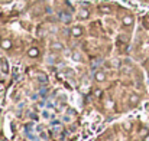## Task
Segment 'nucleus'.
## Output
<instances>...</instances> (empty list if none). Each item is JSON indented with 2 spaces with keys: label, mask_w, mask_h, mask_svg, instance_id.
Segmentation results:
<instances>
[{
  "label": "nucleus",
  "mask_w": 149,
  "mask_h": 141,
  "mask_svg": "<svg viewBox=\"0 0 149 141\" xmlns=\"http://www.w3.org/2000/svg\"><path fill=\"white\" fill-rule=\"evenodd\" d=\"M84 33H85V29H84L81 25H74V26L70 29V35H71L74 39H80V38H83Z\"/></svg>",
  "instance_id": "1"
},
{
  "label": "nucleus",
  "mask_w": 149,
  "mask_h": 141,
  "mask_svg": "<svg viewBox=\"0 0 149 141\" xmlns=\"http://www.w3.org/2000/svg\"><path fill=\"white\" fill-rule=\"evenodd\" d=\"M120 23H122L123 28H126V29H132L133 25H135V16L130 15V13H127V15H124V16L122 18Z\"/></svg>",
  "instance_id": "2"
},
{
  "label": "nucleus",
  "mask_w": 149,
  "mask_h": 141,
  "mask_svg": "<svg viewBox=\"0 0 149 141\" xmlns=\"http://www.w3.org/2000/svg\"><path fill=\"white\" fill-rule=\"evenodd\" d=\"M12 48H13L12 39H9V38H2V39H0V49H2V51L9 52V51H12Z\"/></svg>",
  "instance_id": "3"
},
{
  "label": "nucleus",
  "mask_w": 149,
  "mask_h": 141,
  "mask_svg": "<svg viewBox=\"0 0 149 141\" xmlns=\"http://www.w3.org/2000/svg\"><path fill=\"white\" fill-rule=\"evenodd\" d=\"M26 56L31 58V59H38L41 56V49L38 46H31L28 51H26Z\"/></svg>",
  "instance_id": "4"
},
{
  "label": "nucleus",
  "mask_w": 149,
  "mask_h": 141,
  "mask_svg": "<svg viewBox=\"0 0 149 141\" xmlns=\"http://www.w3.org/2000/svg\"><path fill=\"white\" fill-rule=\"evenodd\" d=\"M90 16H91V12L87 7H81L77 12V20H87V19H90Z\"/></svg>",
  "instance_id": "5"
},
{
  "label": "nucleus",
  "mask_w": 149,
  "mask_h": 141,
  "mask_svg": "<svg viewBox=\"0 0 149 141\" xmlns=\"http://www.w3.org/2000/svg\"><path fill=\"white\" fill-rule=\"evenodd\" d=\"M127 102H129V107H130V108H135V107L139 105V102H140V96H139L137 94H130Z\"/></svg>",
  "instance_id": "6"
},
{
  "label": "nucleus",
  "mask_w": 149,
  "mask_h": 141,
  "mask_svg": "<svg viewBox=\"0 0 149 141\" xmlns=\"http://www.w3.org/2000/svg\"><path fill=\"white\" fill-rule=\"evenodd\" d=\"M97 10L100 15H111L113 13V7L110 5H100Z\"/></svg>",
  "instance_id": "7"
},
{
  "label": "nucleus",
  "mask_w": 149,
  "mask_h": 141,
  "mask_svg": "<svg viewBox=\"0 0 149 141\" xmlns=\"http://www.w3.org/2000/svg\"><path fill=\"white\" fill-rule=\"evenodd\" d=\"M49 49H51L52 52H62V51H64V45H62L59 40H54V42H51Z\"/></svg>",
  "instance_id": "8"
},
{
  "label": "nucleus",
  "mask_w": 149,
  "mask_h": 141,
  "mask_svg": "<svg viewBox=\"0 0 149 141\" xmlns=\"http://www.w3.org/2000/svg\"><path fill=\"white\" fill-rule=\"evenodd\" d=\"M94 79H96V82L103 84V82L107 79V75H106V72H104V71H97V72L94 74Z\"/></svg>",
  "instance_id": "9"
},
{
  "label": "nucleus",
  "mask_w": 149,
  "mask_h": 141,
  "mask_svg": "<svg viewBox=\"0 0 149 141\" xmlns=\"http://www.w3.org/2000/svg\"><path fill=\"white\" fill-rule=\"evenodd\" d=\"M122 128H123L126 132H130V131H132V128H133V124H132V122H129V121H126V122H123V124H122Z\"/></svg>",
  "instance_id": "10"
},
{
  "label": "nucleus",
  "mask_w": 149,
  "mask_h": 141,
  "mask_svg": "<svg viewBox=\"0 0 149 141\" xmlns=\"http://www.w3.org/2000/svg\"><path fill=\"white\" fill-rule=\"evenodd\" d=\"M146 134H149L148 127H140V130H139V135H140V137H145Z\"/></svg>",
  "instance_id": "11"
},
{
  "label": "nucleus",
  "mask_w": 149,
  "mask_h": 141,
  "mask_svg": "<svg viewBox=\"0 0 149 141\" xmlns=\"http://www.w3.org/2000/svg\"><path fill=\"white\" fill-rule=\"evenodd\" d=\"M72 59H74V61H77V62H80V61H81L80 53H78V52H72Z\"/></svg>",
  "instance_id": "12"
},
{
  "label": "nucleus",
  "mask_w": 149,
  "mask_h": 141,
  "mask_svg": "<svg viewBox=\"0 0 149 141\" xmlns=\"http://www.w3.org/2000/svg\"><path fill=\"white\" fill-rule=\"evenodd\" d=\"M142 141H149V134H146L145 137H142Z\"/></svg>",
  "instance_id": "13"
},
{
  "label": "nucleus",
  "mask_w": 149,
  "mask_h": 141,
  "mask_svg": "<svg viewBox=\"0 0 149 141\" xmlns=\"http://www.w3.org/2000/svg\"><path fill=\"white\" fill-rule=\"evenodd\" d=\"M137 2H143V0H137Z\"/></svg>",
  "instance_id": "14"
}]
</instances>
